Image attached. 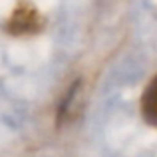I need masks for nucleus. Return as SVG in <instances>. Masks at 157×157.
Listing matches in <instances>:
<instances>
[{
	"instance_id": "1",
	"label": "nucleus",
	"mask_w": 157,
	"mask_h": 157,
	"mask_svg": "<svg viewBox=\"0 0 157 157\" xmlns=\"http://www.w3.org/2000/svg\"><path fill=\"white\" fill-rule=\"evenodd\" d=\"M44 28V16L38 12V8L28 2H20L14 8L10 20L6 24V30L12 36H28L36 34Z\"/></svg>"
},
{
	"instance_id": "2",
	"label": "nucleus",
	"mask_w": 157,
	"mask_h": 157,
	"mask_svg": "<svg viewBox=\"0 0 157 157\" xmlns=\"http://www.w3.org/2000/svg\"><path fill=\"white\" fill-rule=\"evenodd\" d=\"M141 115L151 127L157 129V76L145 86L141 94Z\"/></svg>"
}]
</instances>
